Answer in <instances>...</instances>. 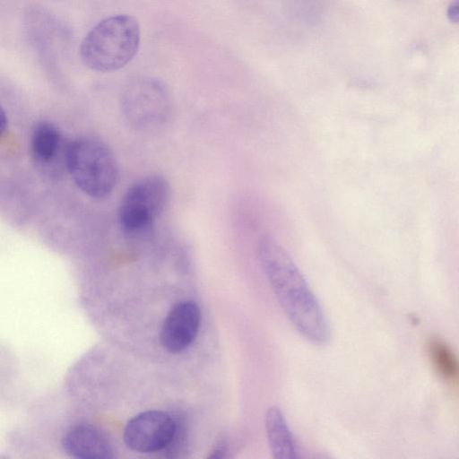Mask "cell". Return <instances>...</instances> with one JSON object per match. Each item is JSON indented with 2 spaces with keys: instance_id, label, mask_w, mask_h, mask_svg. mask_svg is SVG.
I'll return each instance as SVG.
<instances>
[{
  "instance_id": "obj_1",
  "label": "cell",
  "mask_w": 459,
  "mask_h": 459,
  "mask_svg": "<svg viewBox=\"0 0 459 459\" xmlns=\"http://www.w3.org/2000/svg\"><path fill=\"white\" fill-rule=\"evenodd\" d=\"M257 255L292 325L307 341L315 344L326 343L331 336L326 315L290 255L270 236L259 239Z\"/></svg>"
},
{
  "instance_id": "obj_2",
  "label": "cell",
  "mask_w": 459,
  "mask_h": 459,
  "mask_svg": "<svg viewBox=\"0 0 459 459\" xmlns=\"http://www.w3.org/2000/svg\"><path fill=\"white\" fill-rule=\"evenodd\" d=\"M140 26L128 14L103 19L84 37L80 47L82 63L90 69L108 73L126 66L140 46Z\"/></svg>"
},
{
  "instance_id": "obj_3",
  "label": "cell",
  "mask_w": 459,
  "mask_h": 459,
  "mask_svg": "<svg viewBox=\"0 0 459 459\" xmlns=\"http://www.w3.org/2000/svg\"><path fill=\"white\" fill-rule=\"evenodd\" d=\"M65 169L75 185L93 198L108 196L117 185V160L108 146L94 138L68 142Z\"/></svg>"
},
{
  "instance_id": "obj_4",
  "label": "cell",
  "mask_w": 459,
  "mask_h": 459,
  "mask_svg": "<svg viewBox=\"0 0 459 459\" xmlns=\"http://www.w3.org/2000/svg\"><path fill=\"white\" fill-rule=\"evenodd\" d=\"M121 108L125 118L134 129L152 132L169 120L172 100L163 82L151 76H139L125 86Z\"/></svg>"
},
{
  "instance_id": "obj_5",
  "label": "cell",
  "mask_w": 459,
  "mask_h": 459,
  "mask_svg": "<svg viewBox=\"0 0 459 459\" xmlns=\"http://www.w3.org/2000/svg\"><path fill=\"white\" fill-rule=\"evenodd\" d=\"M170 187L161 175H150L132 185L118 209L121 228L129 235L147 232L166 209Z\"/></svg>"
},
{
  "instance_id": "obj_6",
  "label": "cell",
  "mask_w": 459,
  "mask_h": 459,
  "mask_svg": "<svg viewBox=\"0 0 459 459\" xmlns=\"http://www.w3.org/2000/svg\"><path fill=\"white\" fill-rule=\"evenodd\" d=\"M175 434L176 424L169 414L161 411H146L126 423L123 437L131 450L153 453L167 447Z\"/></svg>"
},
{
  "instance_id": "obj_7",
  "label": "cell",
  "mask_w": 459,
  "mask_h": 459,
  "mask_svg": "<svg viewBox=\"0 0 459 459\" xmlns=\"http://www.w3.org/2000/svg\"><path fill=\"white\" fill-rule=\"evenodd\" d=\"M200 324L201 311L195 303L185 301L175 304L160 329L161 346L170 353L185 351L195 339Z\"/></svg>"
},
{
  "instance_id": "obj_8",
  "label": "cell",
  "mask_w": 459,
  "mask_h": 459,
  "mask_svg": "<svg viewBox=\"0 0 459 459\" xmlns=\"http://www.w3.org/2000/svg\"><path fill=\"white\" fill-rule=\"evenodd\" d=\"M65 452L79 459L112 458L113 449L107 437L97 428L79 424L70 428L63 437Z\"/></svg>"
},
{
  "instance_id": "obj_9",
  "label": "cell",
  "mask_w": 459,
  "mask_h": 459,
  "mask_svg": "<svg viewBox=\"0 0 459 459\" xmlns=\"http://www.w3.org/2000/svg\"><path fill=\"white\" fill-rule=\"evenodd\" d=\"M68 143H65L59 130L51 123H38L30 134V152L40 166L48 167L61 156H65Z\"/></svg>"
},
{
  "instance_id": "obj_10",
  "label": "cell",
  "mask_w": 459,
  "mask_h": 459,
  "mask_svg": "<svg viewBox=\"0 0 459 459\" xmlns=\"http://www.w3.org/2000/svg\"><path fill=\"white\" fill-rule=\"evenodd\" d=\"M264 424L273 457L276 459L296 458L297 451L290 430L284 415L278 407L268 408Z\"/></svg>"
},
{
  "instance_id": "obj_11",
  "label": "cell",
  "mask_w": 459,
  "mask_h": 459,
  "mask_svg": "<svg viewBox=\"0 0 459 459\" xmlns=\"http://www.w3.org/2000/svg\"><path fill=\"white\" fill-rule=\"evenodd\" d=\"M428 352L440 377L450 383L456 381L458 364L450 346L440 338H431L428 343Z\"/></svg>"
},
{
  "instance_id": "obj_12",
  "label": "cell",
  "mask_w": 459,
  "mask_h": 459,
  "mask_svg": "<svg viewBox=\"0 0 459 459\" xmlns=\"http://www.w3.org/2000/svg\"><path fill=\"white\" fill-rule=\"evenodd\" d=\"M447 17L450 22L457 23L459 21V1L453 0L447 8Z\"/></svg>"
},
{
  "instance_id": "obj_13",
  "label": "cell",
  "mask_w": 459,
  "mask_h": 459,
  "mask_svg": "<svg viewBox=\"0 0 459 459\" xmlns=\"http://www.w3.org/2000/svg\"><path fill=\"white\" fill-rule=\"evenodd\" d=\"M6 125H7L6 116H5L4 109L0 106V137L4 134V132L6 128Z\"/></svg>"
},
{
  "instance_id": "obj_14",
  "label": "cell",
  "mask_w": 459,
  "mask_h": 459,
  "mask_svg": "<svg viewBox=\"0 0 459 459\" xmlns=\"http://www.w3.org/2000/svg\"><path fill=\"white\" fill-rule=\"evenodd\" d=\"M225 456V448L222 446H218L210 455L209 457L221 458Z\"/></svg>"
}]
</instances>
